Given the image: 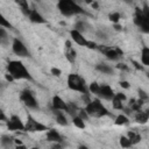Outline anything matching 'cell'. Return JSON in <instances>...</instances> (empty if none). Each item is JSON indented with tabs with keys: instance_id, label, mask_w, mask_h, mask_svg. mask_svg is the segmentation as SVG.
I'll list each match as a JSON object with an SVG mask.
<instances>
[{
	"instance_id": "4dcf8cb0",
	"label": "cell",
	"mask_w": 149,
	"mask_h": 149,
	"mask_svg": "<svg viewBox=\"0 0 149 149\" xmlns=\"http://www.w3.org/2000/svg\"><path fill=\"white\" fill-rule=\"evenodd\" d=\"M109 20H111L112 22H114V23H118L119 20H120V14H119L118 12L111 13V14H109Z\"/></svg>"
},
{
	"instance_id": "8992f818",
	"label": "cell",
	"mask_w": 149,
	"mask_h": 149,
	"mask_svg": "<svg viewBox=\"0 0 149 149\" xmlns=\"http://www.w3.org/2000/svg\"><path fill=\"white\" fill-rule=\"evenodd\" d=\"M70 36H71V40L77 43L78 45H81V47H86V48H90V49H95L97 48V44L93 42V41H88L86 40L83 34L76 29H72L70 30Z\"/></svg>"
},
{
	"instance_id": "44dd1931",
	"label": "cell",
	"mask_w": 149,
	"mask_h": 149,
	"mask_svg": "<svg viewBox=\"0 0 149 149\" xmlns=\"http://www.w3.org/2000/svg\"><path fill=\"white\" fill-rule=\"evenodd\" d=\"M9 44V35L7 33V30L5 29V27L0 26V45H8Z\"/></svg>"
},
{
	"instance_id": "52a82bcc",
	"label": "cell",
	"mask_w": 149,
	"mask_h": 149,
	"mask_svg": "<svg viewBox=\"0 0 149 149\" xmlns=\"http://www.w3.org/2000/svg\"><path fill=\"white\" fill-rule=\"evenodd\" d=\"M134 23H135L143 33H149V16L144 15V14L142 13V9H140V8H136V9H135Z\"/></svg>"
},
{
	"instance_id": "4316f807",
	"label": "cell",
	"mask_w": 149,
	"mask_h": 149,
	"mask_svg": "<svg viewBox=\"0 0 149 149\" xmlns=\"http://www.w3.org/2000/svg\"><path fill=\"white\" fill-rule=\"evenodd\" d=\"M72 122H73V125H74L77 128H80V129H84V128H85V122H84V120H83L81 118H79L78 115H74V116H73Z\"/></svg>"
},
{
	"instance_id": "9c48e42d",
	"label": "cell",
	"mask_w": 149,
	"mask_h": 149,
	"mask_svg": "<svg viewBox=\"0 0 149 149\" xmlns=\"http://www.w3.org/2000/svg\"><path fill=\"white\" fill-rule=\"evenodd\" d=\"M99 50H100L108 59H111V61H118V59H120V58L122 57V54H123L122 50L119 49V48H116V47L112 48V47L101 45V47H99Z\"/></svg>"
},
{
	"instance_id": "60d3db41",
	"label": "cell",
	"mask_w": 149,
	"mask_h": 149,
	"mask_svg": "<svg viewBox=\"0 0 149 149\" xmlns=\"http://www.w3.org/2000/svg\"><path fill=\"white\" fill-rule=\"evenodd\" d=\"M92 1L93 0H84V2H86V3H92Z\"/></svg>"
},
{
	"instance_id": "ab89813d",
	"label": "cell",
	"mask_w": 149,
	"mask_h": 149,
	"mask_svg": "<svg viewBox=\"0 0 149 149\" xmlns=\"http://www.w3.org/2000/svg\"><path fill=\"white\" fill-rule=\"evenodd\" d=\"M73 1H74V2H77L78 5H79L80 2H84V0H73Z\"/></svg>"
},
{
	"instance_id": "30bf717a",
	"label": "cell",
	"mask_w": 149,
	"mask_h": 149,
	"mask_svg": "<svg viewBox=\"0 0 149 149\" xmlns=\"http://www.w3.org/2000/svg\"><path fill=\"white\" fill-rule=\"evenodd\" d=\"M12 49H13V52L16 55V56H19V57H28L30 54H29V50H28V48L24 45V43L20 40V38H17V37H15L14 40H13V42H12Z\"/></svg>"
},
{
	"instance_id": "b9f144b4",
	"label": "cell",
	"mask_w": 149,
	"mask_h": 149,
	"mask_svg": "<svg viewBox=\"0 0 149 149\" xmlns=\"http://www.w3.org/2000/svg\"><path fill=\"white\" fill-rule=\"evenodd\" d=\"M125 1H130V0H125Z\"/></svg>"
},
{
	"instance_id": "836d02e7",
	"label": "cell",
	"mask_w": 149,
	"mask_h": 149,
	"mask_svg": "<svg viewBox=\"0 0 149 149\" xmlns=\"http://www.w3.org/2000/svg\"><path fill=\"white\" fill-rule=\"evenodd\" d=\"M51 73H52L54 76H61L62 71H61L59 69H57V68H52V69H51Z\"/></svg>"
},
{
	"instance_id": "83f0119b",
	"label": "cell",
	"mask_w": 149,
	"mask_h": 149,
	"mask_svg": "<svg viewBox=\"0 0 149 149\" xmlns=\"http://www.w3.org/2000/svg\"><path fill=\"white\" fill-rule=\"evenodd\" d=\"M87 27H88V24L86 22H84V21H77L73 29H76V30H78V31L81 33V31H86L87 30Z\"/></svg>"
},
{
	"instance_id": "d590c367",
	"label": "cell",
	"mask_w": 149,
	"mask_h": 149,
	"mask_svg": "<svg viewBox=\"0 0 149 149\" xmlns=\"http://www.w3.org/2000/svg\"><path fill=\"white\" fill-rule=\"evenodd\" d=\"M0 121H7V118H6L5 113L2 112V109H0Z\"/></svg>"
},
{
	"instance_id": "7a4b0ae2",
	"label": "cell",
	"mask_w": 149,
	"mask_h": 149,
	"mask_svg": "<svg viewBox=\"0 0 149 149\" xmlns=\"http://www.w3.org/2000/svg\"><path fill=\"white\" fill-rule=\"evenodd\" d=\"M57 7L61 14L64 16H72V15L85 13L81 6L74 2L73 0H58Z\"/></svg>"
},
{
	"instance_id": "ffe728a7",
	"label": "cell",
	"mask_w": 149,
	"mask_h": 149,
	"mask_svg": "<svg viewBox=\"0 0 149 149\" xmlns=\"http://www.w3.org/2000/svg\"><path fill=\"white\" fill-rule=\"evenodd\" d=\"M148 119H149L148 111H137V114L135 115L136 122H139V123H141V125H144V123H147Z\"/></svg>"
},
{
	"instance_id": "f546056e",
	"label": "cell",
	"mask_w": 149,
	"mask_h": 149,
	"mask_svg": "<svg viewBox=\"0 0 149 149\" xmlns=\"http://www.w3.org/2000/svg\"><path fill=\"white\" fill-rule=\"evenodd\" d=\"M0 26L1 27H5V28H9V29L13 28V26L9 23V21H7V19L1 13H0Z\"/></svg>"
},
{
	"instance_id": "f1b7e54d",
	"label": "cell",
	"mask_w": 149,
	"mask_h": 149,
	"mask_svg": "<svg viewBox=\"0 0 149 149\" xmlns=\"http://www.w3.org/2000/svg\"><path fill=\"white\" fill-rule=\"evenodd\" d=\"M120 144H121V147H123V148H129V147L133 146L132 142L129 141V139H128L127 136H121V137H120Z\"/></svg>"
},
{
	"instance_id": "6da1fadb",
	"label": "cell",
	"mask_w": 149,
	"mask_h": 149,
	"mask_svg": "<svg viewBox=\"0 0 149 149\" xmlns=\"http://www.w3.org/2000/svg\"><path fill=\"white\" fill-rule=\"evenodd\" d=\"M7 71L12 76L13 79H24V80H33L30 72L20 61H9L7 64Z\"/></svg>"
},
{
	"instance_id": "d4e9b609",
	"label": "cell",
	"mask_w": 149,
	"mask_h": 149,
	"mask_svg": "<svg viewBox=\"0 0 149 149\" xmlns=\"http://www.w3.org/2000/svg\"><path fill=\"white\" fill-rule=\"evenodd\" d=\"M0 141H1V144H2L3 147H6V148L12 147V146H13V142H14L13 137L9 136V135H2Z\"/></svg>"
},
{
	"instance_id": "d6a6232c",
	"label": "cell",
	"mask_w": 149,
	"mask_h": 149,
	"mask_svg": "<svg viewBox=\"0 0 149 149\" xmlns=\"http://www.w3.org/2000/svg\"><path fill=\"white\" fill-rule=\"evenodd\" d=\"M139 97H140V99H142L143 101L148 99V94H147L143 90H139Z\"/></svg>"
},
{
	"instance_id": "8fae6325",
	"label": "cell",
	"mask_w": 149,
	"mask_h": 149,
	"mask_svg": "<svg viewBox=\"0 0 149 149\" xmlns=\"http://www.w3.org/2000/svg\"><path fill=\"white\" fill-rule=\"evenodd\" d=\"M7 129L13 132H22L24 130V123L17 115H12L7 120Z\"/></svg>"
},
{
	"instance_id": "277c9868",
	"label": "cell",
	"mask_w": 149,
	"mask_h": 149,
	"mask_svg": "<svg viewBox=\"0 0 149 149\" xmlns=\"http://www.w3.org/2000/svg\"><path fill=\"white\" fill-rule=\"evenodd\" d=\"M85 112L87 113L88 116H93V118H102V116L109 115V112L101 104V101L99 99H94V100L88 101L86 104Z\"/></svg>"
},
{
	"instance_id": "7402d4cb",
	"label": "cell",
	"mask_w": 149,
	"mask_h": 149,
	"mask_svg": "<svg viewBox=\"0 0 149 149\" xmlns=\"http://www.w3.org/2000/svg\"><path fill=\"white\" fill-rule=\"evenodd\" d=\"M127 137L129 139V141L132 142V144H136V143H139V142L141 141V135H140V133L136 132L135 129L129 130V132L127 133Z\"/></svg>"
},
{
	"instance_id": "9a60e30c",
	"label": "cell",
	"mask_w": 149,
	"mask_h": 149,
	"mask_svg": "<svg viewBox=\"0 0 149 149\" xmlns=\"http://www.w3.org/2000/svg\"><path fill=\"white\" fill-rule=\"evenodd\" d=\"M66 47H65V56H66V58H68V61L69 62H71V63H73L74 61H76V57H77V52H76V50L72 48V45H71V42L70 41H66Z\"/></svg>"
},
{
	"instance_id": "ac0fdd59",
	"label": "cell",
	"mask_w": 149,
	"mask_h": 149,
	"mask_svg": "<svg viewBox=\"0 0 149 149\" xmlns=\"http://www.w3.org/2000/svg\"><path fill=\"white\" fill-rule=\"evenodd\" d=\"M54 113H55L56 121H57V123H58V125H61V126H68V125H69L68 119L65 118V114L63 113V111L54 109Z\"/></svg>"
},
{
	"instance_id": "cb8c5ba5",
	"label": "cell",
	"mask_w": 149,
	"mask_h": 149,
	"mask_svg": "<svg viewBox=\"0 0 149 149\" xmlns=\"http://www.w3.org/2000/svg\"><path fill=\"white\" fill-rule=\"evenodd\" d=\"M141 62L144 66L149 65V48L148 47H143L141 51Z\"/></svg>"
},
{
	"instance_id": "4fadbf2b",
	"label": "cell",
	"mask_w": 149,
	"mask_h": 149,
	"mask_svg": "<svg viewBox=\"0 0 149 149\" xmlns=\"http://www.w3.org/2000/svg\"><path fill=\"white\" fill-rule=\"evenodd\" d=\"M52 108L54 109H59V111H69V106L68 104L58 95H54L52 97Z\"/></svg>"
},
{
	"instance_id": "5b68a950",
	"label": "cell",
	"mask_w": 149,
	"mask_h": 149,
	"mask_svg": "<svg viewBox=\"0 0 149 149\" xmlns=\"http://www.w3.org/2000/svg\"><path fill=\"white\" fill-rule=\"evenodd\" d=\"M49 127L47 125H43L41 122H38L35 118H33L30 114L27 115V121L24 123V132H29V133H40V132H44L48 130Z\"/></svg>"
},
{
	"instance_id": "5bb4252c",
	"label": "cell",
	"mask_w": 149,
	"mask_h": 149,
	"mask_svg": "<svg viewBox=\"0 0 149 149\" xmlns=\"http://www.w3.org/2000/svg\"><path fill=\"white\" fill-rule=\"evenodd\" d=\"M126 100V95L123 93H115L112 99V105L114 109H123V101Z\"/></svg>"
},
{
	"instance_id": "f35d334b",
	"label": "cell",
	"mask_w": 149,
	"mask_h": 149,
	"mask_svg": "<svg viewBox=\"0 0 149 149\" xmlns=\"http://www.w3.org/2000/svg\"><path fill=\"white\" fill-rule=\"evenodd\" d=\"M120 85H121V87H123V88H128V87H129V84H128L127 81H121Z\"/></svg>"
},
{
	"instance_id": "2e32d148",
	"label": "cell",
	"mask_w": 149,
	"mask_h": 149,
	"mask_svg": "<svg viewBox=\"0 0 149 149\" xmlns=\"http://www.w3.org/2000/svg\"><path fill=\"white\" fill-rule=\"evenodd\" d=\"M47 140L49 142H62V136L61 134L56 130V129H48V133H47Z\"/></svg>"
},
{
	"instance_id": "ba28073f",
	"label": "cell",
	"mask_w": 149,
	"mask_h": 149,
	"mask_svg": "<svg viewBox=\"0 0 149 149\" xmlns=\"http://www.w3.org/2000/svg\"><path fill=\"white\" fill-rule=\"evenodd\" d=\"M20 99H21V101H22L28 108H30V109H38V108H40L36 98L34 97L33 92L29 91V90H23V91L20 93Z\"/></svg>"
},
{
	"instance_id": "e0dca14e",
	"label": "cell",
	"mask_w": 149,
	"mask_h": 149,
	"mask_svg": "<svg viewBox=\"0 0 149 149\" xmlns=\"http://www.w3.org/2000/svg\"><path fill=\"white\" fill-rule=\"evenodd\" d=\"M28 17L34 23H45V20L43 19V16L36 9H30V13H29Z\"/></svg>"
},
{
	"instance_id": "d6986e66",
	"label": "cell",
	"mask_w": 149,
	"mask_h": 149,
	"mask_svg": "<svg viewBox=\"0 0 149 149\" xmlns=\"http://www.w3.org/2000/svg\"><path fill=\"white\" fill-rule=\"evenodd\" d=\"M95 69H97L98 71L105 73V74H113V73H114L113 68H112L111 65H107L106 63H99V64H97V65H95Z\"/></svg>"
},
{
	"instance_id": "8d00e7d4",
	"label": "cell",
	"mask_w": 149,
	"mask_h": 149,
	"mask_svg": "<svg viewBox=\"0 0 149 149\" xmlns=\"http://www.w3.org/2000/svg\"><path fill=\"white\" fill-rule=\"evenodd\" d=\"M116 68H118V69H122V70H128V66H127L126 64H123V63H122V64H118Z\"/></svg>"
},
{
	"instance_id": "484cf974",
	"label": "cell",
	"mask_w": 149,
	"mask_h": 149,
	"mask_svg": "<svg viewBox=\"0 0 149 149\" xmlns=\"http://www.w3.org/2000/svg\"><path fill=\"white\" fill-rule=\"evenodd\" d=\"M128 122H129L128 118L123 114L118 115L116 119H115V125H118V126H125V125H128Z\"/></svg>"
},
{
	"instance_id": "e575fe53",
	"label": "cell",
	"mask_w": 149,
	"mask_h": 149,
	"mask_svg": "<svg viewBox=\"0 0 149 149\" xmlns=\"http://www.w3.org/2000/svg\"><path fill=\"white\" fill-rule=\"evenodd\" d=\"M132 63L134 64V66H135V68H136L137 70H143V69H144V68H143L142 65H140V64H139L137 62H135V61H132Z\"/></svg>"
},
{
	"instance_id": "7c38bea8",
	"label": "cell",
	"mask_w": 149,
	"mask_h": 149,
	"mask_svg": "<svg viewBox=\"0 0 149 149\" xmlns=\"http://www.w3.org/2000/svg\"><path fill=\"white\" fill-rule=\"evenodd\" d=\"M114 94L115 93L113 92V90H112V87L109 85H107V84H101L100 85L99 84V90H98L95 95L101 98V99H105V100H112Z\"/></svg>"
},
{
	"instance_id": "1f68e13d",
	"label": "cell",
	"mask_w": 149,
	"mask_h": 149,
	"mask_svg": "<svg viewBox=\"0 0 149 149\" xmlns=\"http://www.w3.org/2000/svg\"><path fill=\"white\" fill-rule=\"evenodd\" d=\"M78 116L81 118L83 120H87V119H88V115H87V113L85 112V109H78Z\"/></svg>"
},
{
	"instance_id": "3957f363",
	"label": "cell",
	"mask_w": 149,
	"mask_h": 149,
	"mask_svg": "<svg viewBox=\"0 0 149 149\" xmlns=\"http://www.w3.org/2000/svg\"><path fill=\"white\" fill-rule=\"evenodd\" d=\"M68 87L72 91L80 92L84 95H88V87L86 85V81L78 73H70L68 76Z\"/></svg>"
},
{
	"instance_id": "74e56055",
	"label": "cell",
	"mask_w": 149,
	"mask_h": 149,
	"mask_svg": "<svg viewBox=\"0 0 149 149\" xmlns=\"http://www.w3.org/2000/svg\"><path fill=\"white\" fill-rule=\"evenodd\" d=\"M97 35H98V37H99V38H104V40L106 38V34H105V33H102V31H98V33H97Z\"/></svg>"
},
{
	"instance_id": "603a6c76",
	"label": "cell",
	"mask_w": 149,
	"mask_h": 149,
	"mask_svg": "<svg viewBox=\"0 0 149 149\" xmlns=\"http://www.w3.org/2000/svg\"><path fill=\"white\" fill-rule=\"evenodd\" d=\"M16 3H17V6L21 8V12L26 15V16H28L29 15V13H30V8H29V3H28V0H14Z\"/></svg>"
}]
</instances>
